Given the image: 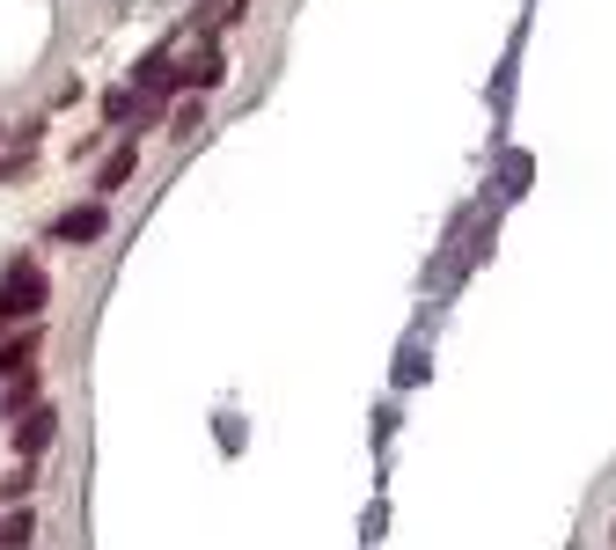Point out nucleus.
Instances as JSON below:
<instances>
[{
	"label": "nucleus",
	"instance_id": "nucleus-3",
	"mask_svg": "<svg viewBox=\"0 0 616 550\" xmlns=\"http://www.w3.org/2000/svg\"><path fill=\"white\" fill-rule=\"evenodd\" d=\"M110 235V198H88V206H67L52 220V243H104Z\"/></svg>",
	"mask_w": 616,
	"mask_h": 550
},
{
	"label": "nucleus",
	"instance_id": "nucleus-12",
	"mask_svg": "<svg viewBox=\"0 0 616 550\" xmlns=\"http://www.w3.org/2000/svg\"><path fill=\"white\" fill-rule=\"evenodd\" d=\"M198 125H206V104H198V96H184V104L169 110V132H176V140H192Z\"/></svg>",
	"mask_w": 616,
	"mask_h": 550
},
{
	"label": "nucleus",
	"instance_id": "nucleus-9",
	"mask_svg": "<svg viewBox=\"0 0 616 550\" xmlns=\"http://www.w3.org/2000/svg\"><path fill=\"white\" fill-rule=\"evenodd\" d=\"M30 404H45V396H37V367H22L16 382H0V419H22Z\"/></svg>",
	"mask_w": 616,
	"mask_h": 550
},
{
	"label": "nucleus",
	"instance_id": "nucleus-4",
	"mask_svg": "<svg viewBox=\"0 0 616 550\" xmlns=\"http://www.w3.org/2000/svg\"><path fill=\"white\" fill-rule=\"evenodd\" d=\"M37 353H45V323H22V331L0 345V382H16L22 367H37Z\"/></svg>",
	"mask_w": 616,
	"mask_h": 550
},
{
	"label": "nucleus",
	"instance_id": "nucleus-5",
	"mask_svg": "<svg viewBox=\"0 0 616 550\" xmlns=\"http://www.w3.org/2000/svg\"><path fill=\"white\" fill-rule=\"evenodd\" d=\"M133 169H140V147H133V140H118V147L104 155V169H96V198L125 191V184H133Z\"/></svg>",
	"mask_w": 616,
	"mask_h": 550
},
{
	"label": "nucleus",
	"instance_id": "nucleus-10",
	"mask_svg": "<svg viewBox=\"0 0 616 550\" xmlns=\"http://www.w3.org/2000/svg\"><path fill=\"white\" fill-rule=\"evenodd\" d=\"M426 374H433V353H426V345H419V337H411V345H404V353H397V374H389V382H397V390H419V382H426Z\"/></svg>",
	"mask_w": 616,
	"mask_h": 550
},
{
	"label": "nucleus",
	"instance_id": "nucleus-7",
	"mask_svg": "<svg viewBox=\"0 0 616 550\" xmlns=\"http://www.w3.org/2000/svg\"><path fill=\"white\" fill-rule=\"evenodd\" d=\"M104 118H110V125H140V118H155V104H147V96L133 89V81H125V89H110V96H104Z\"/></svg>",
	"mask_w": 616,
	"mask_h": 550
},
{
	"label": "nucleus",
	"instance_id": "nucleus-6",
	"mask_svg": "<svg viewBox=\"0 0 616 550\" xmlns=\"http://www.w3.org/2000/svg\"><path fill=\"white\" fill-rule=\"evenodd\" d=\"M243 8H250V0H206V8H192V37L235 30V22H243Z\"/></svg>",
	"mask_w": 616,
	"mask_h": 550
},
{
	"label": "nucleus",
	"instance_id": "nucleus-8",
	"mask_svg": "<svg viewBox=\"0 0 616 550\" xmlns=\"http://www.w3.org/2000/svg\"><path fill=\"white\" fill-rule=\"evenodd\" d=\"M0 550H37V514L22 507V499L0 514Z\"/></svg>",
	"mask_w": 616,
	"mask_h": 550
},
{
	"label": "nucleus",
	"instance_id": "nucleus-2",
	"mask_svg": "<svg viewBox=\"0 0 616 550\" xmlns=\"http://www.w3.org/2000/svg\"><path fill=\"white\" fill-rule=\"evenodd\" d=\"M8 441H16V455H22V462H37L45 448L59 441V411H52V404H30L22 419H8Z\"/></svg>",
	"mask_w": 616,
	"mask_h": 550
},
{
	"label": "nucleus",
	"instance_id": "nucleus-1",
	"mask_svg": "<svg viewBox=\"0 0 616 550\" xmlns=\"http://www.w3.org/2000/svg\"><path fill=\"white\" fill-rule=\"evenodd\" d=\"M52 308V279L37 257H16V265L0 272V331H16V323H45Z\"/></svg>",
	"mask_w": 616,
	"mask_h": 550
},
{
	"label": "nucleus",
	"instance_id": "nucleus-11",
	"mask_svg": "<svg viewBox=\"0 0 616 550\" xmlns=\"http://www.w3.org/2000/svg\"><path fill=\"white\" fill-rule=\"evenodd\" d=\"M30 484H37V462H22V455H16V470L0 478V507H16V499H30Z\"/></svg>",
	"mask_w": 616,
	"mask_h": 550
}]
</instances>
